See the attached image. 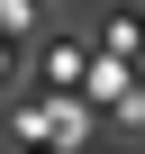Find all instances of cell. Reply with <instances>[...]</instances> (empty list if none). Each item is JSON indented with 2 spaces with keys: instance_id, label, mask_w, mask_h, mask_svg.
I'll return each mask as SVG.
<instances>
[{
  "instance_id": "1",
  "label": "cell",
  "mask_w": 145,
  "mask_h": 154,
  "mask_svg": "<svg viewBox=\"0 0 145 154\" xmlns=\"http://www.w3.org/2000/svg\"><path fill=\"white\" fill-rule=\"evenodd\" d=\"M45 72H54V91H72V82H82V72H91V54H82V45H72V36H63V45L45 54Z\"/></svg>"
},
{
  "instance_id": "2",
  "label": "cell",
  "mask_w": 145,
  "mask_h": 154,
  "mask_svg": "<svg viewBox=\"0 0 145 154\" xmlns=\"http://www.w3.org/2000/svg\"><path fill=\"white\" fill-rule=\"evenodd\" d=\"M0 27H18V36H27V27H36V0H0Z\"/></svg>"
}]
</instances>
